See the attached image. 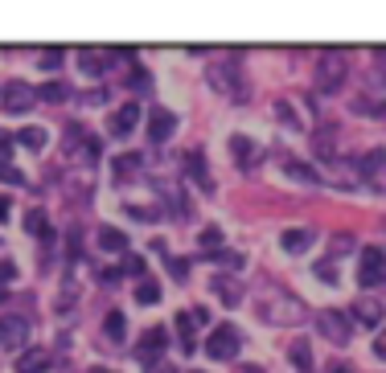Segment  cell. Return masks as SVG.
Here are the masks:
<instances>
[{
	"label": "cell",
	"mask_w": 386,
	"mask_h": 373,
	"mask_svg": "<svg viewBox=\"0 0 386 373\" xmlns=\"http://www.w3.org/2000/svg\"><path fill=\"white\" fill-rule=\"evenodd\" d=\"M206 78H210V87L218 94H226L230 103H247L251 99V87H247V74H242L239 62H214V66H206Z\"/></svg>",
	"instance_id": "obj_1"
},
{
	"label": "cell",
	"mask_w": 386,
	"mask_h": 373,
	"mask_svg": "<svg viewBox=\"0 0 386 373\" xmlns=\"http://www.w3.org/2000/svg\"><path fill=\"white\" fill-rule=\"evenodd\" d=\"M345 78H349V62H345L341 53H325V58L316 62V91L333 94V91H341Z\"/></svg>",
	"instance_id": "obj_2"
},
{
	"label": "cell",
	"mask_w": 386,
	"mask_h": 373,
	"mask_svg": "<svg viewBox=\"0 0 386 373\" xmlns=\"http://www.w3.org/2000/svg\"><path fill=\"white\" fill-rule=\"evenodd\" d=\"M242 349V336L235 324H222L210 332V341H206V353H210V361H235Z\"/></svg>",
	"instance_id": "obj_3"
},
{
	"label": "cell",
	"mask_w": 386,
	"mask_h": 373,
	"mask_svg": "<svg viewBox=\"0 0 386 373\" xmlns=\"http://www.w3.org/2000/svg\"><path fill=\"white\" fill-rule=\"evenodd\" d=\"M33 99H37V87H29L25 78H13V82L0 87V107H4L8 115H25Z\"/></svg>",
	"instance_id": "obj_4"
},
{
	"label": "cell",
	"mask_w": 386,
	"mask_h": 373,
	"mask_svg": "<svg viewBox=\"0 0 386 373\" xmlns=\"http://www.w3.org/2000/svg\"><path fill=\"white\" fill-rule=\"evenodd\" d=\"M316 324H320V332H325V341L337 345V349H345V345L354 341V320H349L345 312H333V308H329V312H320Z\"/></svg>",
	"instance_id": "obj_5"
},
{
	"label": "cell",
	"mask_w": 386,
	"mask_h": 373,
	"mask_svg": "<svg viewBox=\"0 0 386 373\" xmlns=\"http://www.w3.org/2000/svg\"><path fill=\"white\" fill-rule=\"evenodd\" d=\"M382 279H386L382 246H366L362 255H358V283H362V287H378Z\"/></svg>",
	"instance_id": "obj_6"
},
{
	"label": "cell",
	"mask_w": 386,
	"mask_h": 373,
	"mask_svg": "<svg viewBox=\"0 0 386 373\" xmlns=\"http://www.w3.org/2000/svg\"><path fill=\"white\" fill-rule=\"evenodd\" d=\"M29 345V320L21 316H0V349H25Z\"/></svg>",
	"instance_id": "obj_7"
},
{
	"label": "cell",
	"mask_w": 386,
	"mask_h": 373,
	"mask_svg": "<svg viewBox=\"0 0 386 373\" xmlns=\"http://www.w3.org/2000/svg\"><path fill=\"white\" fill-rule=\"evenodd\" d=\"M173 132H177V115H173L169 107H152L148 111V140L165 144V140H173Z\"/></svg>",
	"instance_id": "obj_8"
},
{
	"label": "cell",
	"mask_w": 386,
	"mask_h": 373,
	"mask_svg": "<svg viewBox=\"0 0 386 373\" xmlns=\"http://www.w3.org/2000/svg\"><path fill=\"white\" fill-rule=\"evenodd\" d=\"M136 123H140V103L127 99L120 111L107 119V132H111V136H127V132H136Z\"/></svg>",
	"instance_id": "obj_9"
},
{
	"label": "cell",
	"mask_w": 386,
	"mask_h": 373,
	"mask_svg": "<svg viewBox=\"0 0 386 373\" xmlns=\"http://www.w3.org/2000/svg\"><path fill=\"white\" fill-rule=\"evenodd\" d=\"M313 242H316V230H313V226H296V230H284V234H280V246H284L288 255L309 251Z\"/></svg>",
	"instance_id": "obj_10"
},
{
	"label": "cell",
	"mask_w": 386,
	"mask_h": 373,
	"mask_svg": "<svg viewBox=\"0 0 386 373\" xmlns=\"http://www.w3.org/2000/svg\"><path fill=\"white\" fill-rule=\"evenodd\" d=\"M354 168H358V181H374L386 168V148H370L362 160H354Z\"/></svg>",
	"instance_id": "obj_11"
},
{
	"label": "cell",
	"mask_w": 386,
	"mask_h": 373,
	"mask_svg": "<svg viewBox=\"0 0 386 373\" xmlns=\"http://www.w3.org/2000/svg\"><path fill=\"white\" fill-rule=\"evenodd\" d=\"M99 251H107V255H127V234L116 230V226H103V230H99Z\"/></svg>",
	"instance_id": "obj_12"
},
{
	"label": "cell",
	"mask_w": 386,
	"mask_h": 373,
	"mask_svg": "<svg viewBox=\"0 0 386 373\" xmlns=\"http://www.w3.org/2000/svg\"><path fill=\"white\" fill-rule=\"evenodd\" d=\"M17 144H21L25 152H42V148L49 144V132H46V127H37V123H29V127L17 132Z\"/></svg>",
	"instance_id": "obj_13"
},
{
	"label": "cell",
	"mask_w": 386,
	"mask_h": 373,
	"mask_svg": "<svg viewBox=\"0 0 386 373\" xmlns=\"http://www.w3.org/2000/svg\"><path fill=\"white\" fill-rule=\"evenodd\" d=\"M210 291H214V296L226 303V308H239V303H242V287H239L235 279H222V275H218V279L210 283Z\"/></svg>",
	"instance_id": "obj_14"
},
{
	"label": "cell",
	"mask_w": 386,
	"mask_h": 373,
	"mask_svg": "<svg viewBox=\"0 0 386 373\" xmlns=\"http://www.w3.org/2000/svg\"><path fill=\"white\" fill-rule=\"evenodd\" d=\"M169 349V332L165 328H148L144 336H140V357L152 361V353H165Z\"/></svg>",
	"instance_id": "obj_15"
},
{
	"label": "cell",
	"mask_w": 386,
	"mask_h": 373,
	"mask_svg": "<svg viewBox=\"0 0 386 373\" xmlns=\"http://www.w3.org/2000/svg\"><path fill=\"white\" fill-rule=\"evenodd\" d=\"M288 361L300 373H309V369H313V345H309L304 336H296V341H292V349H288Z\"/></svg>",
	"instance_id": "obj_16"
},
{
	"label": "cell",
	"mask_w": 386,
	"mask_h": 373,
	"mask_svg": "<svg viewBox=\"0 0 386 373\" xmlns=\"http://www.w3.org/2000/svg\"><path fill=\"white\" fill-rule=\"evenodd\" d=\"M103 336H107L111 345H123V341H127V320H123V312H107V320H103Z\"/></svg>",
	"instance_id": "obj_17"
},
{
	"label": "cell",
	"mask_w": 386,
	"mask_h": 373,
	"mask_svg": "<svg viewBox=\"0 0 386 373\" xmlns=\"http://www.w3.org/2000/svg\"><path fill=\"white\" fill-rule=\"evenodd\" d=\"M354 320H358L362 328H378L382 324V308H378L374 300H362L358 308H354Z\"/></svg>",
	"instance_id": "obj_18"
},
{
	"label": "cell",
	"mask_w": 386,
	"mask_h": 373,
	"mask_svg": "<svg viewBox=\"0 0 386 373\" xmlns=\"http://www.w3.org/2000/svg\"><path fill=\"white\" fill-rule=\"evenodd\" d=\"M284 172L296 177V181H304V185H316L320 181V168H313L309 160H284Z\"/></svg>",
	"instance_id": "obj_19"
},
{
	"label": "cell",
	"mask_w": 386,
	"mask_h": 373,
	"mask_svg": "<svg viewBox=\"0 0 386 373\" xmlns=\"http://www.w3.org/2000/svg\"><path fill=\"white\" fill-rule=\"evenodd\" d=\"M271 111H275V119H280L284 127H292V132H304V123H300V111L292 107L288 99H275V107H271Z\"/></svg>",
	"instance_id": "obj_20"
},
{
	"label": "cell",
	"mask_w": 386,
	"mask_h": 373,
	"mask_svg": "<svg viewBox=\"0 0 386 373\" xmlns=\"http://www.w3.org/2000/svg\"><path fill=\"white\" fill-rule=\"evenodd\" d=\"M185 168H189V177L206 189V193L214 189V185H210V177H206V156H201V152H189V156H185Z\"/></svg>",
	"instance_id": "obj_21"
},
{
	"label": "cell",
	"mask_w": 386,
	"mask_h": 373,
	"mask_svg": "<svg viewBox=\"0 0 386 373\" xmlns=\"http://www.w3.org/2000/svg\"><path fill=\"white\" fill-rule=\"evenodd\" d=\"M230 152H235V160H239L242 168H251V160H255V144L247 140V136H230Z\"/></svg>",
	"instance_id": "obj_22"
},
{
	"label": "cell",
	"mask_w": 386,
	"mask_h": 373,
	"mask_svg": "<svg viewBox=\"0 0 386 373\" xmlns=\"http://www.w3.org/2000/svg\"><path fill=\"white\" fill-rule=\"evenodd\" d=\"M25 230L49 242V217H46V210H29V213H25Z\"/></svg>",
	"instance_id": "obj_23"
},
{
	"label": "cell",
	"mask_w": 386,
	"mask_h": 373,
	"mask_svg": "<svg viewBox=\"0 0 386 373\" xmlns=\"http://www.w3.org/2000/svg\"><path fill=\"white\" fill-rule=\"evenodd\" d=\"M354 111H358V115H386V99L362 94V99H354Z\"/></svg>",
	"instance_id": "obj_24"
},
{
	"label": "cell",
	"mask_w": 386,
	"mask_h": 373,
	"mask_svg": "<svg viewBox=\"0 0 386 373\" xmlns=\"http://www.w3.org/2000/svg\"><path fill=\"white\" fill-rule=\"evenodd\" d=\"M21 373H42L49 365V353H42V349H29V353H21Z\"/></svg>",
	"instance_id": "obj_25"
},
{
	"label": "cell",
	"mask_w": 386,
	"mask_h": 373,
	"mask_svg": "<svg viewBox=\"0 0 386 373\" xmlns=\"http://www.w3.org/2000/svg\"><path fill=\"white\" fill-rule=\"evenodd\" d=\"M78 66H82L87 74H103V70H107V53H95V49H82V53H78Z\"/></svg>",
	"instance_id": "obj_26"
},
{
	"label": "cell",
	"mask_w": 386,
	"mask_h": 373,
	"mask_svg": "<svg viewBox=\"0 0 386 373\" xmlns=\"http://www.w3.org/2000/svg\"><path fill=\"white\" fill-rule=\"evenodd\" d=\"M120 271H123V275H132V279H144V275H148V263H144V255H123Z\"/></svg>",
	"instance_id": "obj_27"
},
{
	"label": "cell",
	"mask_w": 386,
	"mask_h": 373,
	"mask_svg": "<svg viewBox=\"0 0 386 373\" xmlns=\"http://www.w3.org/2000/svg\"><path fill=\"white\" fill-rule=\"evenodd\" d=\"M136 168H140V156H136V152H123V156H116V181H123V177H136Z\"/></svg>",
	"instance_id": "obj_28"
},
{
	"label": "cell",
	"mask_w": 386,
	"mask_h": 373,
	"mask_svg": "<svg viewBox=\"0 0 386 373\" xmlns=\"http://www.w3.org/2000/svg\"><path fill=\"white\" fill-rule=\"evenodd\" d=\"M66 94H70L66 82H46V87H37V99H46V103H62Z\"/></svg>",
	"instance_id": "obj_29"
},
{
	"label": "cell",
	"mask_w": 386,
	"mask_h": 373,
	"mask_svg": "<svg viewBox=\"0 0 386 373\" xmlns=\"http://www.w3.org/2000/svg\"><path fill=\"white\" fill-rule=\"evenodd\" d=\"M161 300V287L152 279H140V287H136V303H144V308H152V303Z\"/></svg>",
	"instance_id": "obj_30"
},
{
	"label": "cell",
	"mask_w": 386,
	"mask_h": 373,
	"mask_svg": "<svg viewBox=\"0 0 386 373\" xmlns=\"http://www.w3.org/2000/svg\"><path fill=\"white\" fill-rule=\"evenodd\" d=\"M313 275L320 283H337V267H333V258H320V263H313Z\"/></svg>",
	"instance_id": "obj_31"
},
{
	"label": "cell",
	"mask_w": 386,
	"mask_h": 373,
	"mask_svg": "<svg viewBox=\"0 0 386 373\" xmlns=\"http://www.w3.org/2000/svg\"><path fill=\"white\" fill-rule=\"evenodd\" d=\"M62 62H66V53H62L58 46H54V49H42V70H58Z\"/></svg>",
	"instance_id": "obj_32"
},
{
	"label": "cell",
	"mask_w": 386,
	"mask_h": 373,
	"mask_svg": "<svg viewBox=\"0 0 386 373\" xmlns=\"http://www.w3.org/2000/svg\"><path fill=\"white\" fill-rule=\"evenodd\" d=\"M222 242H226V234L218 230V226H206V230H201V246H206V251H214Z\"/></svg>",
	"instance_id": "obj_33"
},
{
	"label": "cell",
	"mask_w": 386,
	"mask_h": 373,
	"mask_svg": "<svg viewBox=\"0 0 386 373\" xmlns=\"http://www.w3.org/2000/svg\"><path fill=\"white\" fill-rule=\"evenodd\" d=\"M214 263H218V267H230V271H239V267H242V255H239V251H218Z\"/></svg>",
	"instance_id": "obj_34"
},
{
	"label": "cell",
	"mask_w": 386,
	"mask_h": 373,
	"mask_svg": "<svg viewBox=\"0 0 386 373\" xmlns=\"http://www.w3.org/2000/svg\"><path fill=\"white\" fill-rule=\"evenodd\" d=\"M169 275L173 279H189V258H169Z\"/></svg>",
	"instance_id": "obj_35"
},
{
	"label": "cell",
	"mask_w": 386,
	"mask_h": 373,
	"mask_svg": "<svg viewBox=\"0 0 386 373\" xmlns=\"http://www.w3.org/2000/svg\"><path fill=\"white\" fill-rule=\"evenodd\" d=\"M0 181H8V185H21L25 177H21V172H17L8 160H0Z\"/></svg>",
	"instance_id": "obj_36"
},
{
	"label": "cell",
	"mask_w": 386,
	"mask_h": 373,
	"mask_svg": "<svg viewBox=\"0 0 386 373\" xmlns=\"http://www.w3.org/2000/svg\"><path fill=\"white\" fill-rule=\"evenodd\" d=\"M132 91H148V70H140V66L132 70Z\"/></svg>",
	"instance_id": "obj_37"
},
{
	"label": "cell",
	"mask_w": 386,
	"mask_h": 373,
	"mask_svg": "<svg viewBox=\"0 0 386 373\" xmlns=\"http://www.w3.org/2000/svg\"><path fill=\"white\" fill-rule=\"evenodd\" d=\"M13 275H17V263H13V258H4V263H0V283H8Z\"/></svg>",
	"instance_id": "obj_38"
},
{
	"label": "cell",
	"mask_w": 386,
	"mask_h": 373,
	"mask_svg": "<svg viewBox=\"0 0 386 373\" xmlns=\"http://www.w3.org/2000/svg\"><path fill=\"white\" fill-rule=\"evenodd\" d=\"M148 373H177L169 365V361H161V357H152V361H148Z\"/></svg>",
	"instance_id": "obj_39"
},
{
	"label": "cell",
	"mask_w": 386,
	"mask_h": 373,
	"mask_svg": "<svg viewBox=\"0 0 386 373\" xmlns=\"http://www.w3.org/2000/svg\"><path fill=\"white\" fill-rule=\"evenodd\" d=\"M82 99H87V103H91V107H99V103H103V99H107V94H103V91H91V94H82Z\"/></svg>",
	"instance_id": "obj_40"
},
{
	"label": "cell",
	"mask_w": 386,
	"mask_h": 373,
	"mask_svg": "<svg viewBox=\"0 0 386 373\" xmlns=\"http://www.w3.org/2000/svg\"><path fill=\"white\" fill-rule=\"evenodd\" d=\"M374 357H386V336L382 341H374Z\"/></svg>",
	"instance_id": "obj_41"
},
{
	"label": "cell",
	"mask_w": 386,
	"mask_h": 373,
	"mask_svg": "<svg viewBox=\"0 0 386 373\" xmlns=\"http://www.w3.org/2000/svg\"><path fill=\"white\" fill-rule=\"evenodd\" d=\"M8 217V197H0V222Z\"/></svg>",
	"instance_id": "obj_42"
},
{
	"label": "cell",
	"mask_w": 386,
	"mask_h": 373,
	"mask_svg": "<svg viewBox=\"0 0 386 373\" xmlns=\"http://www.w3.org/2000/svg\"><path fill=\"white\" fill-rule=\"evenodd\" d=\"M8 300V287H4V283H0V303Z\"/></svg>",
	"instance_id": "obj_43"
},
{
	"label": "cell",
	"mask_w": 386,
	"mask_h": 373,
	"mask_svg": "<svg viewBox=\"0 0 386 373\" xmlns=\"http://www.w3.org/2000/svg\"><path fill=\"white\" fill-rule=\"evenodd\" d=\"M333 373H349V369H345V365H337V369H333Z\"/></svg>",
	"instance_id": "obj_44"
},
{
	"label": "cell",
	"mask_w": 386,
	"mask_h": 373,
	"mask_svg": "<svg viewBox=\"0 0 386 373\" xmlns=\"http://www.w3.org/2000/svg\"><path fill=\"white\" fill-rule=\"evenodd\" d=\"M91 373H111V369H91Z\"/></svg>",
	"instance_id": "obj_45"
},
{
	"label": "cell",
	"mask_w": 386,
	"mask_h": 373,
	"mask_svg": "<svg viewBox=\"0 0 386 373\" xmlns=\"http://www.w3.org/2000/svg\"><path fill=\"white\" fill-rule=\"evenodd\" d=\"M247 373H259V369H247Z\"/></svg>",
	"instance_id": "obj_46"
},
{
	"label": "cell",
	"mask_w": 386,
	"mask_h": 373,
	"mask_svg": "<svg viewBox=\"0 0 386 373\" xmlns=\"http://www.w3.org/2000/svg\"><path fill=\"white\" fill-rule=\"evenodd\" d=\"M189 373H201V369H189Z\"/></svg>",
	"instance_id": "obj_47"
}]
</instances>
